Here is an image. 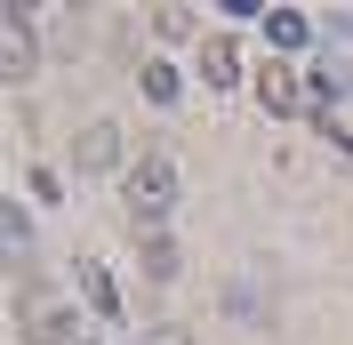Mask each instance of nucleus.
I'll use <instances>...</instances> for the list:
<instances>
[{"label": "nucleus", "instance_id": "7ed1b4c3", "mask_svg": "<svg viewBox=\"0 0 353 345\" xmlns=\"http://www.w3.org/2000/svg\"><path fill=\"white\" fill-rule=\"evenodd\" d=\"M32 57H41V41H32V8L8 0V8H0V81L24 88V81H32Z\"/></svg>", "mask_w": 353, "mask_h": 345}, {"label": "nucleus", "instance_id": "f8f14e48", "mask_svg": "<svg viewBox=\"0 0 353 345\" xmlns=\"http://www.w3.org/2000/svg\"><path fill=\"white\" fill-rule=\"evenodd\" d=\"M153 345H185V337H176V329H161V337H153Z\"/></svg>", "mask_w": 353, "mask_h": 345}, {"label": "nucleus", "instance_id": "1a4fd4ad", "mask_svg": "<svg viewBox=\"0 0 353 345\" xmlns=\"http://www.w3.org/2000/svg\"><path fill=\"white\" fill-rule=\"evenodd\" d=\"M145 273H153V281H169V273H176V249H169V233H161V225L145 233Z\"/></svg>", "mask_w": 353, "mask_h": 345}, {"label": "nucleus", "instance_id": "f257e3e1", "mask_svg": "<svg viewBox=\"0 0 353 345\" xmlns=\"http://www.w3.org/2000/svg\"><path fill=\"white\" fill-rule=\"evenodd\" d=\"M17 329H24V345H88L81 322H72V305L48 281H24L17 289Z\"/></svg>", "mask_w": 353, "mask_h": 345}, {"label": "nucleus", "instance_id": "20e7f679", "mask_svg": "<svg viewBox=\"0 0 353 345\" xmlns=\"http://www.w3.org/2000/svg\"><path fill=\"white\" fill-rule=\"evenodd\" d=\"M201 81L209 88H241V41L233 32H209L201 41Z\"/></svg>", "mask_w": 353, "mask_h": 345}, {"label": "nucleus", "instance_id": "423d86ee", "mask_svg": "<svg viewBox=\"0 0 353 345\" xmlns=\"http://www.w3.org/2000/svg\"><path fill=\"white\" fill-rule=\"evenodd\" d=\"M72 161H81V169H112V161H121V129H112V121H88L81 145H72Z\"/></svg>", "mask_w": 353, "mask_h": 345}, {"label": "nucleus", "instance_id": "9b49d317", "mask_svg": "<svg viewBox=\"0 0 353 345\" xmlns=\"http://www.w3.org/2000/svg\"><path fill=\"white\" fill-rule=\"evenodd\" d=\"M145 97H153V105H169V97H176V72H169V65H145Z\"/></svg>", "mask_w": 353, "mask_h": 345}, {"label": "nucleus", "instance_id": "0eeeda50", "mask_svg": "<svg viewBox=\"0 0 353 345\" xmlns=\"http://www.w3.org/2000/svg\"><path fill=\"white\" fill-rule=\"evenodd\" d=\"M72 281H81V297L97 305L105 322H121V289H112V273H105V265H97V257H81V265H72Z\"/></svg>", "mask_w": 353, "mask_h": 345}, {"label": "nucleus", "instance_id": "6e6552de", "mask_svg": "<svg viewBox=\"0 0 353 345\" xmlns=\"http://www.w3.org/2000/svg\"><path fill=\"white\" fill-rule=\"evenodd\" d=\"M305 32H313L305 8H265V41H273V48H297Z\"/></svg>", "mask_w": 353, "mask_h": 345}, {"label": "nucleus", "instance_id": "39448f33", "mask_svg": "<svg viewBox=\"0 0 353 345\" xmlns=\"http://www.w3.org/2000/svg\"><path fill=\"white\" fill-rule=\"evenodd\" d=\"M257 105L265 112H305V81L289 65H257Z\"/></svg>", "mask_w": 353, "mask_h": 345}, {"label": "nucleus", "instance_id": "f03ea898", "mask_svg": "<svg viewBox=\"0 0 353 345\" xmlns=\"http://www.w3.org/2000/svg\"><path fill=\"white\" fill-rule=\"evenodd\" d=\"M121 193H129V217H145V225H161V217L176 209V161L169 152H137L129 161V177H121Z\"/></svg>", "mask_w": 353, "mask_h": 345}, {"label": "nucleus", "instance_id": "9d476101", "mask_svg": "<svg viewBox=\"0 0 353 345\" xmlns=\"http://www.w3.org/2000/svg\"><path fill=\"white\" fill-rule=\"evenodd\" d=\"M153 32L161 41H193V17H185V8H153Z\"/></svg>", "mask_w": 353, "mask_h": 345}]
</instances>
